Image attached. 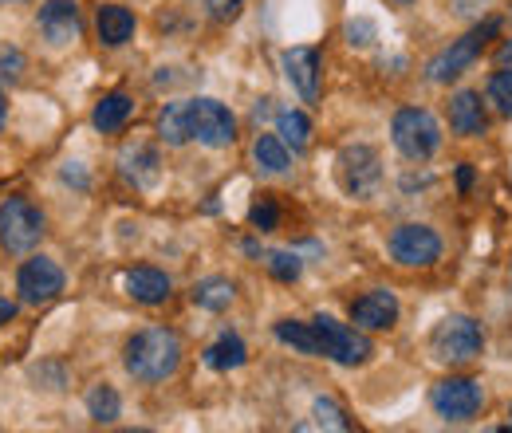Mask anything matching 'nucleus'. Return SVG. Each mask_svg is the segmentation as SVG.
I'll list each match as a JSON object with an SVG mask.
<instances>
[{"label": "nucleus", "mask_w": 512, "mask_h": 433, "mask_svg": "<svg viewBox=\"0 0 512 433\" xmlns=\"http://www.w3.org/2000/svg\"><path fill=\"white\" fill-rule=\"evenodd\" d=\"M430 406L442 422H473L485 406V390L477 378H465V374H449L442 378L434 390H430Z\"/></svg>", "instance_id": "8"}, {"label": "nucleus", "mask_w": 512, "mask_h": 433, "mask_svg": "<svg viewBox=\"0 0 512 433\" xmlns=\"http://www.w3.org/2000/svg\"><path fill=\"white\" fill-rule=\"evenodd\" d=\"M505 60H512V44H505V48H501V63Z\"/></svg>", "instance_id": "36"}, {"label": "nucleus", "mask_w": 512, "mask_h": 433, "mask_svg": "<svg viewBox=\"0 0 512 433\" xmlns=\"http://www.w3.org/2000/svg\"><path fill=\"white\" fill-rule=\"evenodd\" d=\"M272 331H276V339H280V343L296 347L300 355H323L320 335H316V327H312V323H300V319H280Z\"/></svg>", "instance_id": "23"}, {"label": "nucleus", "mask_w": 512, "mask_h": 433, "mask_svg": "<svg viewBox=\"0 0 512 433\" xmlns=\"http://www.w3.org/2000/svg\"><path fill=\"white\" fill-rule=\"evenodd\" d=\"M390 256L406 268H430L442 256V237L430 225H398L390 233Z\"/></svg>", "instance_id": "11"}, {"label": "nucleus", "mask_w": 512, "mask_h": 433, "mask_svg": "<svg viewBox=\"0 0 512 433\" xmlns=\"http://www.w3.org/2000/svg\"><path fill=\"white\" fill-rule=\"evenodd\" d=\"M0 126H4V91H0Z\"/></svg>", "instance_id": "37"}, {"label": "nucleus", "mask_w": 512, "mask_h": 433, "mask_svg": "<svg viewBox=\"0 0 512 433\" xmlns=\"http://www.w3.org/2000/svg\"><path fill=\"white\" fill-rule=\"evenodd\" d=\"M130 111H134L130 95H123V91H111V95H103V99H99V107H95L91 123H95V130H103V134H115V130L130 119Z\"/></svg>", "instance_id": "22"}, {"label": "nucleus", "mask_w": 512, "mask_h": 433, "mask_svg": "<svg viewBox=\"0 0 512 433\" xmlns=\"http://www.w3.org/2000/svg\"><path fill=\"white\" fill-rule=\"evenodd\" d=\"M16 292H20V300L32 304V308L52 304V300L64 292V268H60L56 260H48V256H32V260H24L20 272H16Z\"/></svg>", "instance_id": "10"}, {"label": "nucleus", "mask_w": 512, "mask_h": 433, "mask_svg": "<svg viewBox=\"0 0 512 433\" xmlns=\"http://www.w3.org/2000/svg\"><path fill=\"white\" fill-rule=\"evenodd\" d=\"M12 319H16V304H12L8 296H0V327H4V323H12Z\"/></svg>", "instance_id": "34"}, {"label": "nucleus", "mask_w": 512, "mask_h": 433, "mask_svg": "<svg viewBox=\"0 0 512 433\" xmlns=\"http://www.w3.org/2000/svg\"><path fill=\"white\" fill-rule=\"evenodd\" d=\"M245 363H249V347H245V339L233 335V331H221L217 343L205 347V367H213V371H237V367H245Z\"/></svg>", "instance_id": "18"}, {"label": "nucleus", "mask_w": 512, "mask_h": 433, "mask_svg": "<svg viewBox=\"0 0 512 433\" xmlns=\"http://www.w3.org/2000/svg\"><path fill=\"white\" fill-rule=\"evenodd\" d=\"M233 296H237V288L225 276H205L190 288V300L205 311H225L233 304Z\"/></svg>", "instance_id": "20"}, {"label": "nucleus", "mask_w": 512, "mask_h": 433, "mask_svg": "<svg viewBox=\"0 0 512 433\" xmlns=\"http://www.w3.org/2000/svg\"><path fill=\"white\" fill-rule=\"evenodd\" d=\"M489 103L497 107V115H505L512 119V67H501V71H493V79H489Z\"/></svg>", "instance_id": "27"}, {"label": "nucleus", "mask_w": 512, "mask_h": 433, "mask_svg": "<svg viewBox=\"0 0 512 433\" xmlns=\"http://www.w3.org/2000/svg\"><path fill=\"white\" fill-rule=\"evenodd\" d=\"M186 123H190V138H197L209 150L233 146L237 138V119L217 99H186Z\"/></svg>", "instance_id": "9"}, {"label": "nucleus", "mask_w": 512, "mask_h": 433, "mask_svg": "<svg viewBox=\"0 0 512 433\" xmlns=\"http://www.w3.org/2000/svg\"><path fill=\"white\" fill-rule=\"evenodd\" d=\"M130 36H134V12L123 4H103L99 8V40L107 48H123Z\"/></svg>", "instance_id": "19"}, {"label": "nucleus", "mask_w": 512, "mask_h": 433, "mask_svg": "<svg viewBox=\"0 0 512 433\" xmlns=\"http://www.w3.org/2000/svg\"><path fill=\"white\" fill-rule=\"evenodd\" d=\"M375 40H379V24L375 20H367V16L347 20V44L351 48H371Z\"/></svg>", "instance_id": "29"}, {"label": "nucleus", "mask_w": 512, "mask_h": 433, "mask_svg": "<svg viewBox=\"0 0 512 433\" xmlns=\"http://www.w3.org/2000/svg\"><path fill=\"white\" fill-rule=\"evenodd\" d=\"M497 32H501V20H497V16H489L485 24L469 28L461 40H453L446 52H438L434 60L426 63V79H430V83H453L457 75H465V71L477 63V56L485 52V44H489Z\"/></svg>", "instance_id": "5"}, {"label": "nucleus", "mask_w": 512, "mask_h": 433, "mask_svg": "<svg viewBox=\"0 0 512 433\" xmlns=\"http://www.w3.org/2000/svg\"><path fill=\"white\" fill-rule=\"evenodd\" d=\"M119 174H123L134 189H150V186H158V178H162V158H158L154 146L130 142L127 150L119 154Z\"/></svg>", "instance_id": "15"}, {"label": "nucleus", "mask_w": 512, "mask_h": 433, "mask_svg": "<svg viewBox=\"0 0 512 433\" xmlns=\"http://www.w3.org/2000/svg\"><path fill=\"white\" fill-rule=\"evenodd\" d=\"M87 414H91V422H99V426H111V422H119V414H123V398H119V390L115 386H91V394H87Z\"/></svg>", "instance_id": "24"}, {"label": "nucleus", "mask_w": 512, "mask_h": 433, "mask_svg": "<svg viewBox=\"0 0 512 433\" xmlns=\"http://www.w3.org/2000/svg\"><path fill=\"white\" fill-rule=\"evenodd\" d=\"M36 24H40L48 44L67 48L79 40V4L75 0H44L36 12Z\"/></svg>", "instance_id": "12"}, {"label": "nucleus", "mask_w": 512, "mask_h": 433, "mask_svg": "<svg viewBox=\"0 0 512 433\" xmlns=\"http://www.w3.org/2000/svg\"><path fill=\"white\" fill-rule=\"evenodd\" d=\"M312 327H316V335H320L323 355H327L331 363H339V367H363V363L375 355V347H371V339L363 335V327H347V323H339L335 315H316Z\"/></svg>", "instance_id": "7"}, {"label": "nucleus", "mask_w": 512, "mask_h": 433, "mask_svg": "<svg viewBox=\"0 0 512 433\" xmlns=\"http://www.w3.org/2000/svg\"><path fill=\"white\" fill-rule=\"evenodd\" d=\"M44 237V213L28 197H8L0 201V248L8 256H24L40 245Z\"/></svg>", "instance_id": "6"}, {"label": "nucleus", "mask_w": 512, "mask_h": 433, "mask_svg": "<svg viewBox=\"0 0 512 433\" xmlns=\"http://www.w3.org/2000/svg\"><path fill=\"white\" fill-rule=\"evenodd\" d=\"M123 284H127L130 300H138V304H146V308L170 300V276L158 272V268H130L127 276H123Z\"/></svg>", "instance_id": "16"}, {"label": "nucleus", "mask_w": 512, "mask_h": 433, "mask_svg": "<svg viewBox=\"0 0 512 433\" xmlns=\"http://www.w3.org/2000/svg\"><path fill=\"white\" fill-rule=\"evenodd\" d=\"M351 323L363 327V331H390L398 323V296L386 292V288H375V292L359 296L351 304Z\"/></svg>", "instance_id": "14"}, {"label": "nucleus", "mask_w": 512, "mask_h": 433, "mask_svg": "<svg viewBox=\"0 0 512 433\" xmlns=\"http://www.w3.org/2000/svg\"><path fill=\"white\" fill-rule=\"evenodd\" d=\"M158 138L166 146H186L190 142V123H186V103H166L158 115Z\"/></svg>", "instance_id": "25"}, {"label": "nucleus", "mask_w": 512, "mask_h": 433, "mask_svg": "<svg viewBox=\"0 0 512 433\" xmlns=\"http://www.w3.org/2000/svg\"><path fill=\"white\" fill-rule=\"evenodd\" d=\"M335 182L347 197L355 201H371L379 186H383V158L375 146L367 142H355V146H343L335 154Z\"/></svg>", "instance_id": "3"}, {"label": "nucleus", "mask_w": 512, "mask_h": 433, "mask_svg": "<svg viewBox=\"0 0 512 433\" xmlns=\"http://www.w3.org/2000/svg\"><path fill=\"white\" fill-rule=\"evenodd\" d=\"M481 351H485V331L473 315H446L430 331V355L446 367H465L481 359Z\"/></svg>", "instance_id": "2"}, {"label": "nucleus", "mask_w": 512, "mask_h": 433, "mask_svg": "<svg viewBox=\"0 0 512 433\" xmlns=\"http://www.w3.org/2000/svg\"><path fill=\"white\" fill-rule=\"evenodd\" d=\"M312 414H316V422L327 426V430H351V422H347V414L331 402V398H316V406H312Z\"/></svg>", "instance_id": "30"}, {"label": "nucleus", "mask_w": 512, "mask_h": 433, "mask_svg": "<svg viewBox=\"0 0 512 433\" xmlns=\"http://www.w3.org/2000/svg\"><path fill=\"white\" fill-rule=\"evenodd\" d=\"M284 75L292 83V91L304 99V103H316L320 99V52L316 48H288L284 56Z\"/></svg>", "instance_id": "13"}, {"label": "nucleus", "mask_w": 512, "mask_h": 433, "mask_svg": "<svg viewBox=\"0 0 512 433\" xmlns=\"http://www.w3.org/2000/svg\"><path fill=\"white\" fill-rule=\"evenodd\" d=\"M249 221H253L260 233H272V229L280 225V209H276L268 197H260L253 209H249Z\"/></svg>", "instance_id": "32"}, {"label": "nucleus", "mask_w": 512, "mask_h": 433, "mask_svg": "<svg viewBox=\"0 0 512 433\" xmlns=\"http://www.w3.org/2000/svg\"><path fill=\"white\" fill-rule=\"evenodd\" d=\"M205 8H209V16H217V20H233V16L245 8V0H205Z\"/></svg>", "instance_id": "33"}, {"label": "nucleus", "mask_w": 512, "mask_h": 433, "mask_svg": "<svg viewBox=\"0 0 512 433\" xmlns=\"http://www.w3.org/2000/svg\"><path fill=\"white\" fill-rule=\"evenodd\" d=\"M123 367L138 382H166L182 367V339L170 327H142L127 339Z\"/></svg>", "instance_id": "1"}, {"label": "nucleus", "mask_w": 512, "mask_h": 433, "mask_svg": "<svg viewBox=\"0 0 512 433\" xmlns=\"http://www.w3.org/2000/svg\"><path fill=\"white\" fill-rule=\"evenodd\" d=\"M457 186L461 189L473 186V170H469V166H461V170H457Z\"/></svg>", "instance_id": "35"}, {"label": "nucleus", "mask_w": 512, "mask_h": 433, "mask_svg": "<svg viewBox=\"0 0 512 433\" xmlns=\"http://www.w3.org/2000/svg\"><path fill=\"white\" fill-rule=\"evenodd\" d=\"M24 75V52L0 44V83H16Z\"/></svg>", "instance_id": "31"}, {"label": "nucleus", "mask_w": 512, "mask_h": 433, "mask_svg": "<svg viewBox=\"0 0 512 433\" xmlns=\"http://www.w3.org/2000/svg\"><path fill=\"white\" fill-rule=\"evenodd\" d=\"M276 134H280L292 150H308V142H312V123H308L304 111H280V115H276Z\"/></svg>", "instance_id": "26"}, {"label": "nucleus", "mask_w": 512, "mask_h": 433, "mask_svg": "<svg viewBox=\"0 0 512 433\" xmlns=\"http://www.w3.org/2000/svg\"><path fill=\"white\" fill-rule=\"evenodd\" d=\"M0 4H16V0H0Z\"/></svg>", "instance_id": "39"}, {"label": "nucleus", "mask_w": 512, "mask_h": 433, "mask_svg": "<svg viewBox=\"0 0 512 433\" xmlns=\"http://www.w3.org/2000/svg\"><path fill=\"white\" fill-rule=\"evenodd\" d=\"M394 4H410V0H394Z\"/></svg>", "instance_id": "38"}, {"label": "nucleus", "mask_w": 512, "mask_h": 433, "mask_svg": "<svg viewBox=\"0 0 512 433\" xmlns=\"http://www.w3.org/2000/svg\"><path fill=\"white\" fill-rule=\"evenodd\" d=\"M449 126H453V134H461V138L485 134V107H481V95H477V91H457V95L449 99Z\"/></svg>", "instance_id": "17"}, {"label": "nucleus", "mask_w": 512, "mask_h": 433, "mask_svg": "<svg viewBox=\"0 0 512 433\" xmlns=\"http://www.w3.org/2000/svg\"><path fill=\"white\" fill-rule=\"evenodd\" d=\"M390 138L406 162H430L442 146V126L426 107H402L390 123Z\"/></svg>", "instance_id": "4"}, {"label": "nucleus", "mask_w": 512, "mask_h": 433, "mask_svg": "<svg viewBox=\"0 0 512 433\" xmlns=\"http://www.w3.org/2000/svg\"><path fill=\"white\" fill-rule=\"evenodd\" d=\"M509 418H512V410H509Z\"/></svg>", "instance_id": "40"}, {"label": "nucleus", "mask_w": 512, "mask_h": 433, "mask_svg": "<svg viewBox=\"0 0 512 433\" xmlns=\"http://www.w3.org/2000/svg\"><path fill=\"white\" fill-rule=\"evenodd\" d=\"M253 158L264 174H284L292 166V154H288V142L280 134H260L253 142Z\"/></svg>", "instance_id": "21"}, {"label": "nucleus", "mask_w": 512, "mask_h": 433, "mask_svg": "<svg viewBox=\"0 0 512 433\" xmlns=\"http://www.w3.org/2000/svg\"><path fill=\"white\" fill-rule=\"evenodd\" d=\"M268 272H272L276 280L292 284V280H300L304 264H300V256H296V252H268Z\"/></svg>", "instance_id": "28"}]
</instances>
